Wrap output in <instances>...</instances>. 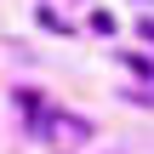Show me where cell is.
Wrapping results in <instances>:
<instances>
[{"mask_svg": "<svg viewBox=\"0 0 154 154\" xmlns=\"http://www.w3.org/2000/svg\"><path fill=\"white\" fill-rule=\"evenodd\" d=\"M17 109L34 120L40 143H46L51 154H80L91 137H97V126H91L86 114H69V109H57V103H40L34 91H17Z\"/></svg>", "mask_w": 154, "mask_h": 154, "instance_id": "1", "label": "cell"}, {"mask_svg": "<svg viewBox=\"0 0 154 154\" xmlns=\"http://www.w3.org/2000/svg\"><path fill=\"white\" fill-rule=\"evenodd\" d=\"M120 63H126L131 74H143V80H154V57H143V51H120Z\"/></svg>", "mask_w": 154, "mask_h": 154, "instance_id": "2", "label": "cell"}, {"mask_svg": "<svg viewBox=\"0 0 154 154\" xmlns=\"http://www.w3.org/2000/svg\"><path fill=\"white\" fill-rule=\"evenodd\" d=\"M126 103H137V109H154V80H143V86H131V91H126Z\"/></svg>", "mask_w": 154, "mask_h": 154, "instance_id": "3", "label": "cell"}, {"mask_svg": "<svg viewBox=\"0 0 154 154\" xmlns=\"http://www.w3.org/2000/svg\"><path fill=\"white\" fill-rule=\"evenodd\" d=\"M137 34H143V40H154V17H137Z\"/></svg>", "mask_w": 154, "mask_h": 154, "instance_id": "4", "label": "cell"}]
</instances>
